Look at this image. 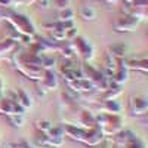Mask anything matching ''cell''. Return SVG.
<instances>
[{"instance_id":"6da1fadb","label":"cell","mask_w":148,"mask_h":148,"mask_svg":"<svg viewBox=\"0 0 148 148\" xmlns=\"http://www.w3.org/2000/svg\"><path fill=\"white\" fill-rule=\"evenodd\" d=\"M62 129H64V135H67V136H70L74 141L84 142L89 147L98 145L102 141V136H104L98 127L84 129V127L74 125V123H65V125H62Z\"/></svg>"},{"instance_id":"7a4b0ae2","label":"cell","mask_w":148,"mask_h":148,"mask_svg":"<svg viewBox=\"0 0 148 148\" xmlns=\"http://www.w3.org/2000/svg\"><path fill=\"white\" fill-rule=\"evenodd\" d=\"M95 119H96V127L101 130L102 135H116L121 130L123 120L117 114L102 113V114H98Z\"/></svg>"},{"instance_id":"3957f363","label":"cell","mask_w":148,"mask_h":148,"mask_svg":"<svg viewBox=\"0 0 148 148\" xmlns=\"http://www.w3.org/2000/svg\"><path fill=\"white\" fill-rule=\"evenodd\" d=\"M62 139H64V129L62 126H58V127H53L46 132V133H42V138H40V144L45 145V147H52V148H56L62 144Z\"/></svg>"},{"instance_id":"277c9868","label":"cell","mask_w":148,"mask_h":148,"mask_svg":"<svg viewBox=\"0 0 148 148\" xmlns=\"http://www.w3.org/2000/svg\"><path fill=\"white\" fill-rule=\"evenodd\" d=\"M24 110L16 101H14L12 98L9 96H5V98H0V113L2 114H6L8 117H12V116H22Z\"/></svg>"},{"instance_id":"5b68a950","label":"cell","mask_w":148,"mask_h":148,"mask_svg":"<svg viewBox=\"0 0 148 148\" xmlns=\"http://www.w3.org/2000/svg\"><path fill=\"white\" fill-rule=\"evenodd\" d=\"M71 51L74 56H80L84 61H90L93 58V49L84 39H77L71 45Z\"/></svg>"},{"instance_id":"8992f818","label":"cell","mask_w":148,"mask_h":148,"mask_svg":"<svg viewBox=\"0 0 148 148\" xmlns=\"http://www.w3.org/2000/svg\"><path fill=\"white\" fill-rule=\"evenodd\" d=\"M148 110V95H133L130 98V113L135 116H141L145 114Z\"/></svg>"},{"instance_id":"52a82bcc","label":"cell","mask_w":148,"mask_h":148,"mask_svg":"<svg viewBox=\"0 0 148 148\" xmlns=\"http://www.w3.org/2000/svg\"><path fill=\"white\" fill-rule=\"evenodd\" d=\"M37 82H39L40 89H43V90H55L58 88V80L51 70H43L40 79Z\"/></svg>"},{"instance_id":"ba28073f","label":"cell","mask_w":148,"mask_h":148,"mask_svg":"<svg viewBox=\"0 0 148 148\" xmlns=\"http://www.w3.org/2000/svg\"><path fill=\"white\" fill-rule=\"evenodd\" d=\"M70 88H73L74 92H90L93 89H96V86L89 82V80H86V79H79V80H74V82H70L68 83Z\"/></svg>"},{"instance_id":"9c48e42d","label":"cell","mask_w":148,"mask_h":148,"mask_svg":"<svg viewBox=\"0 0 148 148\" xmlns=\"http://www.w3.org/2000/svg\"><path fill=\"white\" fill-rule=\"evenodd\" d=\"M36 127L39 129L42 133H46L52 129V123L51 121H47V120H40V121H37L36 123Z\"/></svg>"},{"instance_id":"30bf717a","label":"cell","mask_w":148,"mask_h":148,"mask_svg":"<svg viewBox=\"0 0 148 148\" xmlns=\"http://www.w3.org/2000/svg\"><path fill=\"white\" fill-rule=\"evenodd\" d=\"M9 120L12 123V126H16V127L22 126V123H24V117L22 116H12V117H9Z\"/></svg>"},{"instance_id":"8fae6325","label":"cell","mask_w":148,"mask_h":148,"mask_svg":"<svg viewBox=\"0 0 148 148\" xmlns=\"http://www.w3.org/2000/svg\"><path fill=\"white\" fill-rule=\"evenodd\" d=\"M6 148H9V147H6Z\"/></svg>"},{"instance_id":"7c38bea8","label":"cell","mask_w":148,"mask_h":148,"mask_svg":"<svg viewBox=\"0 0 148 148\" xmlns=\"http://www.w3.org/2000/svg\"><path fill=\"white\" fill-rule=\"evenodd\" d=\"M147 123H148V121H147Z\"/></svg>"}]
</instances>
